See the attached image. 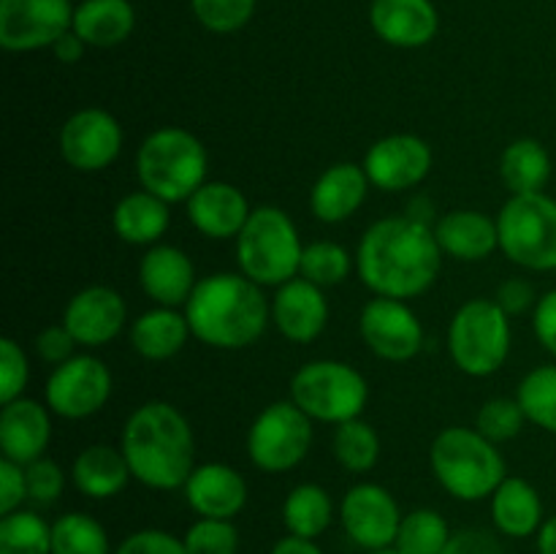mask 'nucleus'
Wrapping results in <instances>:
<instances>
[{
    "label": "nucleus",
    "instance_id": "nucleus-1",
    "mask_svg": "<svg viewBox=\"0 0 556 554\" xmlns=\"http://www.w3.org/2000/svg\"><path fill=\"white\" fill-rule=\"evenodd\" d=\"M443 250L434 226L410 215L380 217L364 231L356 248V272L375 297L416 299L434 286Z\"/></svg>",
    "mask_w": 556,
    "mask_h": 554
},
{
    "label": "nucleus",
    "instance_id": "nucleus-2",
    "mask_svg": "<svg viewBox=\"0 0 556 554\" xmlns=\"http://www.w3.org/2000/svg\"><path fill=\"white\" fill-rule=\"evenodd\" d=\"M182 310L195 340L217 351L250 348L271 324V302L264 288L242 272L199 277Z\"/></svg>",
    "mask_w": 556,
    "mask_h": 554
},
{
    "label": "nucleus",
    "instance_id": "nucleus-3",
    "mask_svg": "<svg viewBox=\"0 0 556 554\" xmlns=\"http://www.w3.org/2000/svg\"><path fill=\"white\" fill-rule=\"evenodd\" d=\"M130 473L144 487L172 492L195 470V438L188 416L172 402L150 400L136 407L119 438Z\"/></svg>",
    "mask_w": 556,
    "mask_h": 554
},
{
    "label": "nucleus",
    "instance_id": "nucleus-4",
    "mask_svg": "<svg viewBox=\"0 0 556 554\" xmlns=\"http://www.w3.org/2000/svg\"><path fill=\"white\" fill-rule=\"evenodd\" d=\"M429 465L440 487L465 503L492 498L508 478L497 443L483 438L476 427H445L432 440Z\"/></svg>",
    "mask_w": 556,
    "mask_h": 554
},
{
    "label": "nucleus",
    "instance_id": "nucleus-5",
    "mask_svg": "<svg viewBox=\"0 0 556 554\" xmlns=\"http://www.w3.org/2000/svg\"><path fill=\"white\" fill-rule=\"evenodd\" d=\"M206 168H210V155L204 141L177 125L152 130L136 152V174L141 188L168 204L188 201L206 182Z\"/></svg>",
    "mask_w": 556,
    "mask_h": 554
},
{
    "label": "nucleus",
    "instance_id": "nucleus-6",
    "mask_svg": "<svg viewBox=\"0 0 556 554\" xmlns=\"http://www.w3.org/2000/svg\"><path fill=\"white\" fill-rule=\"evenodd\" d=\"M304 244L296 223L280 206H255L237 237L239 272L261 288H280L299 277Z\"/></svg>",
    "mask_w": 556,
    "mask_h": 554
},
{
    "label": "nucleus",
    "instance_id": "nucleus-7",
    "mask_svg": "<svg viewBox=\"0 0 556 554\" xmlns=\"http://www.w3.org/2000/svg\"><path fill=\"white\" fill-rule=\"evenodd\" d=\"M451 362L470 378H489L510 353V315L494 299H470L448 324Z\"/></svg>",
    "mask_w": 556,
    "mask_h": 554
},
{
    "label": "nucleus",
    "instance_id": "nucleus-8",
    "mask_svg": "<svg viewBox=\"0 0 556 554\" xmlns=\"http://www.w3.org/2000/svg\"><path fill=\"white\" fill-rule=\"evenodd\" d=\"M291 400L313 421L340 424L362 418L369 402V383L356 367L337 358H315L291 378Z\"/></svg>",
    "mask_w": 556,
    "mask_h": 554
},
{
    "label": "nucleus",
    "instance_id": "nucleus-9",
    "mask_svg": "<svg viewBox=\"0 0 556 554\" xmlns=\"http://www.w3.org/2000/svg\"><path fill=\"white\" fill-rule=\"evenodd\" d=\"M500 250L530 272L556 269V199L546 193L510 196L497 215Z\"/></svg>",
    "mask_w": 556,
    "mask_h": 554
},
{
    "label": "nucleus",
    "instance_id": "nucleus-10",
    "mask_svg": "<svg viewBox=\"0 0 556 554\" xmlns=\"http://www.w3.org/2000/svg\"><path fill=\"white\" fill-rule=\"evenodd\" d=\"M313 445V418L293 400L266 405L248 429V456L258 470H293Z\"/></svg>",
    "mask_w": 556,
    "mask_h": 554
},
{
    "label": "nucleus",
    "instance_id": "nucleus-11",
    "mask_svg": "<svg viewBox=\"0 0 556 554\" xmlns=\"http://www.w3.org/2000/svg\"><path fill=\"white\" fill-rule=\"evenodd\" d=\"M112 373L92 353H76L68 362L52 367L47 378V407L60 418L81 421L106 407L112 396Z\"/></svg>",
    "mask_w": 556,
    "mask_h": 554
},
{
    "label": "nucleus",
    "instance_id": "nucleus-12",
    "mask_svg": "<svg viewBox=\"0 0 556 554\" xmlns=\"http://www.w3.org/2000/svg\"><path fill=\"white\" fill-rule=\"evenodd\" d=\"M358 335L375 356L391 364L410 362L424 348L421 318L402 299H369L358 315Z\"/></svg>",
    "mask_w": 556,
    "mask_h": 554
},
{
    "label": "nucleus",
    "instance_id": "nucleus-13",
    "mask_svg": "<svg viewBox=\"0 0 556 554\" xmlns=\"http://www.w3.org/2000/svg\"><path fill=\"white\" fill-rule=\"evenodd\" d=\"M58 147L63 161L76 172H103L123 152V125L101 106L79 109L60 128Z\"/></svg>",
    "mask_w": 556,
    "mask_h": 554
},
{
    "label": "nucleus",
    "instance_id": "nucleus-14",
    "mask_svg": "<svg viewBox=\"0 0 556 554\" xmlns=\"http://www.w3.org/2000/svg\"><path fill=\"white\" fill-rule=\"evenodd\" d=\"M71 27V0H0V47L9 52L52 49Z\"/></svg>",
    "mask_w": 556,
    "mask_h": 554
},
{
    "label": "nucleus",
    "instance_id": "nucleus-15",
    "mask_svg": "<svg viewBox=\"0 0 556 554\" xmlns=\"http://www.w3.org/2000/svg\"><path fill=\"white\" fill-rule=\"evenodd\" d=\"M402 516L394 494L380 483H356L340 503V521L348 538L367 552L394 546Z\"/></svg>",
    "mask_w": 556,
    "mask_h": 554
},
{
    "label": "nucleus",
    "instance_id": "nucleus-16",
    "mask_svg": "<svg viewBox=\"0 0 556 554\" xmlns=\"http://www.w3.org/2000/svg\"><path fill=\"white\" fill-rule=\"evenodd\" d=\"M432 147L416 134H391L375 141L364 155V172L378 190L400 193L421 185L432 172Z\"/></svg>",
    "mask_w": 556,
    "mask_h": 554
},
{
    "label": "nucleus",
    "instance_id": "nucleus-17",
    "mask_svg": "<svg viewBox=\"0 0 556 554\" xmlns=\"http://www.w3.org/2000/svg\"><path fill=\"white\" fill-rule=\"evenodd\" d=\"M125 320H128V304L123 293L109 286L81 288L63 310L65 329L81 348L109 345L125 329Z\"/></svg>",
    "mask_w": 556,
    "mask_h": 554
},
{
    "label": "nucleus",
    "instance_id": "nucleus-18",
    "mask_svg": "<svg viewBox=\"0 0 556 554\" xmlns=\"http://www.w3.org/2000/svg\"><path fill=\"white\" fill-rule=\"evenodd\" d=\"M271 324L293 345L318 340L329 324V302L324 288L304 277L282 282L271 297Z\"/></svg>",
    "mask_w": 556,
    "mask_h": 554
},
{
    "label": "nucleus",
    "instance_id": "nucleus-19",
    "mask_svg": "<svg viewBox=\"0 0 556 554\" xmlns=\"http://www.w3.org/2000/svg\"><path fill=\"white\" fill-rule=\"evenodd\" d=\"M188 221L206 239H237L248 226L253 206L248 196L231 182H204L185 201Z\"/></svg>",
    "mask_w": 556,
    "mask_h": 554
},
{
    "label": "nucleus",
    "instance_id": "nucleus-20",
    "mask_svg": "<svg viewBox=\"0 0 556 554\" xmlns=\"http://www.w3.org/2000/svg\"><path fill=\"white\" fill-rule=\"evenodd\" d=\"M182 489L188 505L201 519H233L248 503V481L226 462L195 465Z\"/></svg>",
    "mask_w": 556,
    "mask_h": 554
},
{
    "label": "nucleus",
    "instance_id": "nucleus-21",
    "mask_svg": "<svg viewBox=\"0 0 556 554\" xmlns=\"http://www.w3.org/2000/svg\"><path fill=\"white\" fill-rule=\"evenodd\" d=\"M52 440V411L43 407L38 400L20 396L14 402H5L0 411V451L3 459L16 465H30V462L47 456V445Z\"/></svg>",
    "mask_w": 556,
    "mask_h": 554
},
{
    "label": "nucleus",
    "instance_id": "nucleus-22",
    "mask_svg": "<svg viewBox=\"0 0 556 554\" xmlns=\"http://www.w3.org/2000/svg\"><path fill=\"white\" fill-rule=\"evenodd\" d=\"M195 282V266L182 248L152 244L141 255L139 286L161 307H185Z\"/></svg>",
    "mask_w": 556,
    "mask_h": 554
},
{
    "label": "nucleus",
    "instance_id": "nucleus-23",
    "mask_svg": "<svg viewBox=\"0 0 556 554\" xmlns=\"http://www.w3.org/2000/svg\"><path fill=\"white\" fill-rule=\"evenodd\" d=\"M369 25L391 47L418 49L438 36L440 14L432 0H372Z\"/></svg>",
    "mask_w": 556,
    "mask_h": 554
},
{
    "label": "nucleus",
    "instance_id": "nucleus-24",
    "mask_svg": "<svg viewBox=\"0 0 556 554\" xmlns=\"http://www.w3.org/2000/svg\"><path fill=\"white\" fill-rule=\"evenodd\" d=\"M369 177L358 163H334L315 179L309 190V210L320 223L348 221L362 210L369 193Z\"/></svg>",
    "mask_w": 556,
    "mask_h": 554
},
{
    "label": "nucleus",
    "instance_id": "nucleus-25",
    "mask_svg": "<svg viewBox=\"0 0 556 554\" xmlns=\"http://www.w3.org/2000/svg\"><path fill=\"white\" fill-rule=\"evenodd\" d=\"M434 239L443 255L456 261H483L500 248L497 217H489L478 210L445 212L434 221Z\"/></svg>",
    "mask_w": 556,
    "mask_h": 554
},
{
    "label": "nucleus",
    "instance_id": "nucleus-26",
    "mask_svg": "<svg viewBox=\"0 0 556 554\" xmlns=\"http://www.w3.org/2000/svg\"><path fill=\"white\" fill-rule=\"evenodd\" d=\"M190 337L193 331H190L188 315L179 307L155 304L130 324V345L147 362H168L188 345Z\"/></svg>",
    "mask_w": 556,
    "mask_h": 554
},
{
    "label": "nucleus",
    "instance_id": "nucleus-27",
    "mask_svg": "<svg viewBox=\"0 0 556 554\" xmlns=\"http://www.w3.org/2000/svg\"><path fill=\"white\" fill-rule=\"evenodd\" d=\"M74 487L90 500H109L123 492L134 478L123 449L109 443H92L76 454L71 465Z\"/></svg>",
    "mask_w": 556,
    "mask_h": 554
},
{
    "label": "nucleus",
    "instance_id": "nucleus-28",
    "mask_svg": "<svg viewBox=\"0 0 556 554\" xmlns=\"http://www.w3.org/2000/svg\"><path fill=\"white\" fill-rule=\"evenodd\" d=\"M172 223L168 201L157 199L150 190H130L117 201L112 212V226L123 242L136 248H152L163 239Z\"/></svg>",
    "mask_w": 556,
    "mask_h": 554
},
{
    "label": "nucleus",
    "instance_id": "nucleus-29",
    "mask_svg": "<svg viewBox=\"0 0 556 554\" xmlns=\"http://www.w3.org/2000/svg\"><path fill=\"white\" fill-rule=\"evenodd\" d=\"M489 500L492 521L503 536L530 538L543 527V500L527 478L508 476Z\"/></svg>",
    "mask_w": 556,
    "mask_h": 554
},
{
    "label": "nucleus",
    "instance_id": "nucleus-30",
    "mask_svg": "<svg viewBox=\"0 0 556 554\" xmlns=\"http://www.w3.org/2000/svg\"><path fill=\"white\" fill-rule=\"evenodd\" d=\"M136 11L130 0H81L74 9V33L87 47L109 49L130 38Z\"/></svg>",
    "mask_w": 556,
    "mask_h": 554
},
{
    "label": "nucleus",
    "instance_id": "nucleus-31",
    "mask_svg": "<svg viewBox=\"0 0 556 554\" xmlns=\"http://www.w3.org/2000/svg\"><path fill=\"white\" fill-rule=\"evenodd\" d=\"M500 179L510 196L543 193L552 179V155L538 139H516L500 155Z\"/></svg>",
    "mask_w": 556,
    "mask_h": 554
},
{
    "label": "nucleus",
    "instance_id": "nucleus-32",
    "mask_svg": "<svg viewBox=\"0 0 556 554\" xmlns=\"http://www.w3.org/2000/svg\"><path fill=\"white\" fill-rule=\"evenodd\" d=\"M331 519H334V503L320 483H299L282 503V521L288 527V536L315 541L329 530Z\"/></svg>",
    "mask_w": 556,
    "mask_h": 554
},
{
    "label": "nucleus",
    "instance_id": "nucleus-33",
    "mask_svg": "<svg viewBox=\"0 0 556 554\" xmlns=\"http://www.w3.org/2000/svg\"><path fill=\"white\" fill-rule=\"evenodd\" d=\"M451 527L443 514L432 508H416L402 516L394 549L400 554H440L451 541Z\"/></svg>",
    "mask_w": 556,
    "mask_h": 554
},
{
    "label": "nucleus",
    "instance_id": "nucleus-34",
    "mask_svg": "<svg viewBox=\"0 0 556 554\" xmlns=\"http://www.w3.org/2000/svg\"><path fill=\"white\" fill-rule=\"evenodd\" d=\"M527 421L556 435V364H541L521 378L516 389Z\"/></svg>",
    "mask_w": 556,
    "mask_h": 554
},
{
    "label": "nucleus",
    "instance_id": "nucleus-35",
    "mask_svg": "<svg viewBox=\"0 0 556 554\" xmlns=\"http://www.w3.org/2000/svg\"><path fill=\"white\" fill-rule=\"evenodd\" d=\"M331 451L348 473H369L380 459V438L372 424L353 418L334 429Z\"/></svg>",
    "mask_w": 556,
    "mask_h": 554
},
{
    "label": "nucleus",
    "instance_id": "nucleus-36",
    "mask_svg": "<svg viewBox=\"0 0 556 554\" xmlns=\"http://www.w3.org/2000/svg\"><path fill=\"white\" fill-rule=\"evenodd\" d=\"M0 554H52V525L25 508L0 516Z\"/></svg>",
    "mask_w": 556,
    "mask_h": 554
},
{
    "label": "nucleus",
    "instance_id": "nucleus-37",
    "mask_svg": "<svg viewBox=\"0 0 556 554\" xmlns=\"http://www.w3.org/2000/svg\"><path fill=\"white\" fill-rule=\"evenodd\" d=\"M52 554H109V536L90 514L71 511L52 525Z\"/></svg>",
    "mask_w": 556,
    "mask_h": 554
},
{
    "label": "nucleus",
    "instance_id": "nucleus-38",
    "mask_svg": "<svg viewBox=\"0 0 556 554\" xmlns=\"http://www.w3.org/2000/svg\"><path fill=\"white\" fill-rule=\"evenodd\" d=\"M351 269H353V259L340 242L318 239V242L304 244L299 277L315 282L318 288L340 286V282L348 280Z\"/></svg>",
    "mask_w": 556,
    "mask_h": 554
},
{
    "label": "nucleus",
    "instance_id": "nucleus-39",
    "mask_svg": "<svg viewBox=\"0 0 556 554\" xmlns=\"http://www.w3.org/2000/svg\"><path fill=\"white\" fill-rule=\"evenodd\" d=\"M527 416L521 411L516 396H492L478 407L476 429L492 443H508V440L519 438L525 429Z\"/></svg>",
    "mask_w": 556,
    "mask_h": 554
},
{
    "label": "nucleus",
    "instance_id": "nucleus-40",
    "mask_svg": "<svg viewBox=\"0 0 556 554\" xmlns=\"http://www.w3.org/2000/svg\"><path fill=\"white\" fill-rule=\"evenodd\" d=\"M188 554H237L239 530L233 519H201L188 527L182 538Z\"/></svg>",
    "mask_w": 556,
    "mask_h": 554
},
{
    "label": "nucleus",
    "instance_id": "nucleus-41",
    "mask_svg": "<svg viewBox=\"0 0 556 554\" xmlns=\"http://www.w3.org/2000/svg\"><path fill=\"white\" fill-rule=\"evenodd\" d=\"M195 20L212 33H237L253 20L255 0H190Z\"/></svg>",
    "mask_w": 556,
    "mask_h": 554
},
{
    "label": "nucleus",
    "instance_id": "nucleus-42",
    "mask_svg": "<svg viewBox=\"0 0 556 554\" xmlns=\"http://www.w3.org/2000/svg\"><path fill=\"white\" fill-rule=\"evenodd\" d=\"M30 380V362L22 345L11 337L0 340V402L20 400Z\"/></svg>",
    "mask_w": 556,
    "mask_h": 554
},
{
    "label": "nucleus",
    "instance_id": "nucleus-43",
    "mask_svg": "<svg viewBox=\"0 0 556 554\" xmlns=\"http://www.w3.org/2000/svg\"><path fill=\"white\" fill-rule=\"evenodd\" d=\"M25 478L27 500H33L36 505L58 503L65 489V470L49 456H41V459L25 465Z\"/></svg>",
    "mask_w": 556,
    "mask_h": 554
},
{
    "label": "nucleus",
    "instance_id": "nucleus-44",
    "mask_svg": "<svg viewBox=\"0 0 556 554\" xmlns=\"http://www.w3.org/2000/svg\"><path fill=\"white\" fill-rule=\"evenodd\" d=\"M114 554H188L182 538L172 536L166 530H136L114 549Z\"/></svg>",
    "mask_w": 556,
    "mask_h": 554
},
{
    "label": "nucleus",
    "instance_id": "nucleus-45",
    "mask_svg": "<svg viewBox=\"0 0 556 554\" xmlns=\"http://www.w3.org/2000/svg\"><path fill=\"white\" fill-rule=\"evenodd\" d=\"M36 353L41 362L52 364V367H58V364L68 362L71 356H76L74 348H76V340L74 335H71L68 329H65V324L60 320V324L54 326H47L43 331H38L36 335Z\"/></svg>",
    "mask_w": 556,
    "mask_h": 554
},
{
    "label": "nucleus",
    "instance_id": "nucleus-46",
    "mask_svg": "<svg viewBox=\"0 0 556 554\" xmlns=\"http://www.w3.org/2000/svg\"><path fill=\"white\" fill-rule=\"evenodd\" d=\"M27 500L25 465L11 459H0V516L14 514Z\"/></svg>",
    "mask_w": 556,
    "mask_h": 554
},
{
    "label": "nucleus",
    "instance_id": "nucleus-47",
    "mask_svg": "<svg viewBox=\"0 0 556 554\" xmlns=\"http://www.w3.org/2000/svg\"><path fill=\"white\" fill-rule=\"evenodd\" d=\"M538 291L527 277H508L505 282H500L497 293H494V302L505 310V313L514 318V315L530 313L538 304Z\"/></svg>",
    "mask_w": 556,
    "mask_h": 554
},
{
    "label": "nucleus",
    "instance_id": "nucleus-48",
    "mask_svg": "<svg viewBox=\"0 0 556 554\" xmlns=\"http://www.w3.org/2000/svg\"><path fill=\"white\" fill-rule=\"evenodd\" d=\"M440 554H505L503 543L486 530H478V527H467L451 536L448 546Z\"/></svg>",
    "mask_w": 556,
    "mask_h": 554
},
{
    "label": "nucleus",
    "instance_id": "nucleus-49",
    "mask_svg": "<svg viewBox=\"0 0 556 554\" xmlns=\"http://www.w3.org/2000/svg\"><path fill=\"white\" fill-rule=\"evenodd\" d=\"M532 329H535L538 342L556 356V288L538 299L535 310H532Z\"/></svg>",
    "mask_w": 556,
    "mask_h": 554
},
{
    "label": "nucleus",
    "instance_id": "nucleus-50",
    "mask_svg": "<svg viewBox=\"0 0 556 554\" xmlns=\"http://www.w3.org/2000/svg\"><path fill=\"white\" fill-rule=\"evenodd\" d=\"M85 49H87V43L81 41V38L74 33V27H71V30L65 33L63 38H58V41H54L52 52H54V58L60 60V63L74 65V63H79L81 54H85Z\"/></svg>",
    "mask_w": 556,
    "mask_h": 554
},
{
    "label": "nucleus",
    "instance_id": "nucleus-51",
    "mask_svg": "<svg viewBox=\"0 0 556 554\" xmlns=\"http://www.w3.org/2000/svg\"><path fill=\"white\" fill-rule=\"evenodd\" d=\"M269 554H324L320 546L309 538H299V536H286L275 543Z\"/></svg>",
    "mask_w": 556,
    "mask_h": 554
},
{
    "label": "nucleus",
    "instance_id": "nucleus-52",
    "mask_svg": "<svg viewBox=\"0 0 556 554\" xmlns=\"http://www.w3.org/2000/svg\"><path fill=\"white\" fill-rule=\"evenodd\" d=\"M538 552L556 554V516L543 521V527L538 530Z\"/></svg>",
    "mask_w": 556,
    "mask_h": 554
},
{
    "label": "nucleus",
    "instance_id": "nucleus-53",
    "mask_svg": "<svg viewBox=\"0 0 556 554\" xmlns=\"http://www.w3.org/2000/svg\"><path fill=\"white\" fill-rule=\"evenodd\" d=\"M432 212H434V206L429 204L427 199H413L410 206H407V215H410L413 221H418V223H427V226H434Z\"/></svg>",
    "mask_w": 556,
    "mask_h": 554
},
{
    "label": "nucleus",
    "instance_id": "nucleus-54",
    "mask_svg": "<svg viewBox=\"0 0 556 554\" xmlns=\"http://www.w3.org/2000/svg\"><path fill=\"white\" fill-rule=\"evenodd\" d=\"M367 554H400V552H396V549L391 546V549H380V552H367Z\"/></svg>",
    "mask_w": 556,
    "mask_h": 554
}]
</instances>
